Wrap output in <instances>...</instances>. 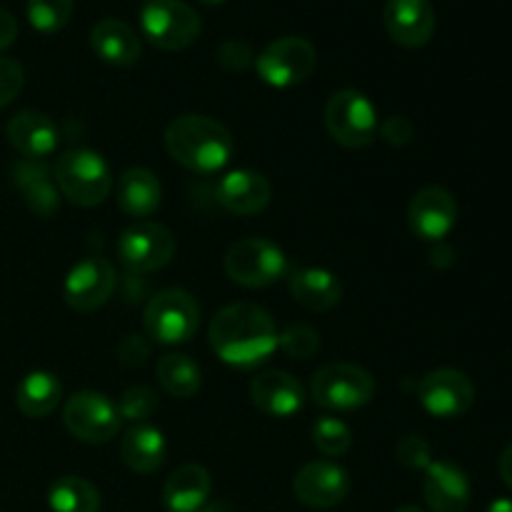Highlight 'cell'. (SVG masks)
Listing matches in <instances>:
<instances>
[{
    "label": "cell",
    "mask_w": 512,
    "mask_h": 512,
    "mask_svg": "<svg viewBox=\"0 0 512 512\" xmlns=\"http://www.w3.org/2000/svg\"><path fill=\"white\" fill-rule=\"evenodd\" d=\"M210 348L233 368H253L278 350V328L268 310L255 303H230L208 328Z\"/></svg>",
    "instance_id": "6da1fadb"
},
{
    "label": "cell",
    "mask_w": 512,
    "mask_h": 512,
    "mask_svg": "<svg viewBox=\"0 0 512 512\" xmlns=\"http://www.w3.org/2000/svg\"><path fill=\"white\" fill-rule=\"evenodd\" d=\"M165 150L183 168L200 175L220 173L235 153L230 130L208 115H180L165 128Z\"/></svg>",
    "instance_id": "7a4b0ae2"
},
{
    "label": "cell",
    "mask_w": 512,
    "mask_h": 512,
    "mask_svg": "<svg viewBox=\"0 0 512 512\" xmlns=\"http://www.w3.org/2000/svg\"><path fill=\"white\" fill-rule=\"evenodd\" d=\"M53 175L60 195L78 208L103 205L115 185L110 165L105 163L103 155L88 148H75L60 155Z\"/></svg>",
    "instance_id": "3957f363"
},
{
    "label": "cell",
    "mask_w": 512,
    "mask_h": 512,
    "mask_svg": "<svg viewBox=\"0 0 512 512\" xmlns=\"http://www.w3.org/2000/svg\"><path fill=\"white\" fill-rule=\"evenodd\" d=\"M310 398L333 413L360 410L375 398V378L355 363H328L310 378Z\"/></svg>",
    "instance_id": "277c9868"
},
{
    "label": "cell",
    "mask_w": 512,
    "mask_h": 512,
    "mask_svg": "<svg viewBox=\"0 0 512 512\" xmlns=\"http://www.w3.org/2000/svg\"><path fill=\"white\" fill-rule=\"evenodd\" d=\"M325 128H328L330 138L343 148H368L378 138V110L370 103L368 95L355 88H343L330 95L328 105H325Z\"/></svg>",
    "instance_id": "5b68a950"
},
{
    "label": "cell",
    "mask_w": 512,
    "mask_h": 512,
    "mask_svg": "<svg viewBox=\"0 0 512 512\" xmlns=\"http://www.w3.org/2000/svg\"><path fill=\"white\" fill-rule=\"evenodd\" d=\"M148 338L160 345L188 343L200 325V308L183 288H165L148 300L143 313Z\"/></svg>",
    "instance_id": "8992f818"
},
{
    "label": "cell",
    "mask_w": 512,
    "mask_h": 512,
    "mask_svg": "<svg viewBox=\"0 0 512 512\" xmlns=\"http://www.w3.org/2000/svg\"><path fill=\"white\" fill-rule=\"evenodd\" d=\"M140 28L150 45L168 53L190 48L203 33L198 10L183 0H148L140 10Z\"/></svg>",
    "instance_id": "52a82bcc"
},
{
    "label": "cell",
    "mask_w": 512,
    "mask_h": 512,
    "mask_svg": "<svg viewBox=\"0 0 512 512\" xmlns=\"http://www.w3.org/2000/svg\"><path fill=\"white\" fill-rule=\"evenodd\" d=\"M315 68H318L315 45L298 35L273 40L255 55V73L265 85L278 90L305 83L315 73Z\"/></svg>",
    "instance_id": "ba28073f"
},
{
    "label": "cell",
    "mask_w": 512,
    "mask_h": 512,
    "mask_svg": "<svg viewBox=\"0 0 512 512\" xmlns=\"http://www.w3.org/2000/svg\"><path fill=\"white\" fill-rule=\"evenodd\" d=\"M223 268L243 288H268L288 273V258L268 238H243L230 245Z\"/></svg>",
    "instance_id": "9c48e42d"
},
{
    "label": "cell",
    "mask_w": 512,
    "mask_h": 512,
    "mask_svg": "<svg viewBox=\"0 0 512 512\" xmlns=\"http://www.w3.org/2000/svg\"><path fill=\"white\" fill-rule=\"evenodd\" d=\"M175 235L155 220H140L125 228L118 238V258L135 275L155 273L175 258Z\"/></svg>",
    "instance_id": "30bf717a"
},
{
    "label": "cell",
    "mask_w": 512,
    "mask_h": 512,
    "mask_svg": "<svg viewBox=\"0 0 512 512\" xmlns=\"http://www.w3.org/2000/svg\"><path fill=\"white\" fill-rule=\"evenodd\" d=\"M120 415L113 400L95 390L70 395L63 408V425L75 440L88 445L110 443L120 433Z\"/></svg>",
    "instance_id": "8fae6325"
},
{
    "label": "cell",
    "mask_w": 512,
    "mask_h": 512,
    "mask_svg": "<svg viewBox=\"0 0 512 512\" xmlns=\"http://www.w3.org/2000/svg\"><path fill=\"white\" fill-rule=\"evenodd\" d=\"M115 285H118V275H115L113 263L100 255H90L68 270L63 298L75 313H93L113 298Z\"/></svg>",
    "instance_id": "7c38bea8"
},
{
    "label": "cell",
    "mask_w": 512,
    "mask_h": 512,
    "mask_svg": "<svg viewBox=\"0 0 512 512\" xmlns=\"http://www.w3.org/2000/svg\"><path fill=\"white\" fill-rule=\"evenodd\" d=\"M418 400L433 418L453 420L468 413L475 403V385L463 370L438 368L418 383Z\"/></svg>",
    "instance_id": "4fadbf2b"
},
{
    "label": "cell",
    "mask_w": 512,
    "mask_h": 512,
    "mask_svg": "<svg viewBox=\"0 0 512 512\" xmlns=\"http://www.w3.org/2000/svg\"><path fill=\"white\" fill-rule=\"evenodd\" d=\"M458 223V200L443 185L418 190L408 205V225L420 240L443 243Z\"/></svg>",
    "instance_id": "5bb4252c"
},
{
    "label": "cell",
    "mask_w": 512,
    "mask_h": 512,
    "mask_svg": "<svg viewBox=\"0 0 512 512\" xmlns=\"http://www.w3.org/2000/svg\"><path fill=\"white\" fill-rule=\"evenodd\" d=\"M293 493L308 508L330 510L348 498L350 478L340 465L330 460H315L295 473Z\"/></svg>",
    "instance_id": "9a60e30c"
},
{
    "label": "cell",
    "mask_w": 512,
    "mask_h": 512,
    "mask_svg": "<svg viewBox=\"0 0 512 512\" xmlns=\"http://www.w3.org/2000/svg\"><path fill=\"white\" fill-rule=\"evenodd\" d=\"M383 23L390 40L400 48L418 50L435 35V10L430 0H388Z\"/></svg>",
    "instance_id": "2e32d148"
},
{
    "label": "cell",
    "mask_w": 512,
    "mask_h": 512,
    "mask_svg": "<svg viewBox=\"0 0 512 512\" xmlns=\"http://www.w3.org/2000/svg\"><path fill=\"white\" fill-rule=\"evenodd\" d=\"M270 198H273V185L258 170H230L215 185V200L220 208L243 218L263 213L270 205Z\"/></svg>",
    "instance_id": "e0dca14e"
},
{
    "label": "cell",
    "mask_w": 512,
    "mask_h": 512,
    "mask_svg": "<svg viewBox=\"0 0 512 512\" xmlns=\"http://www.w3.org/2000/svg\"><path fill=\"white\" fill-rule=\"evenodd\" d=\"M305 388L285 370H263L250 380V400L270 418H293L305 405Z\"/></svg>",
    "instance_id": "ac0fdd59"
},
{
    "label": "cell",
    "mask_w": 512,
    "mask_h": 512,
    "mask_svg": "<svg viewBox=\"0 0 512 512\" xmlns=\"http://www.w3.org/2000/svg\"><path fill=\"white\" fill-rule=\"evenodd\" d=\"M5 138L23 158L43 160L58 148L60 130L50 115L40 110H20L5 125Z\"/></svg>",
    "instance_id": "d6986e66"
},
{
    "label": "cell",
    "mask_w": 512,
    "mask_h": 512,
    "mask_svg": "<svg viewBox=\"0 0 512 512\" xmlns=\"http://www.w3.org/2000/svg\"><path fill=\"white\" fill-rule=\"evenodd\" d=\"M423 498L433 512H465L470 505L468 473L448 460H433L425 468Z\"/></svg>",
    "instance_id": "ffe728a7"
},
{
    "label": "cell",
    "mask_w": 512,
    "mask_h": 512,
    "mask_svg": "<svg viewBox=\"0 0 512 512\" xmlns=\"http://www.w3.org/2000/svg\"><path fill=\"white\" fill-rule=\"evenodd\" d=\"M13 185L23 195L25 205L33 210L38 218H53L60 210V190L55 185V175L43 160L20 158L10 168Z\"/></svg>",
    "instance_id": "44dd1931"
},
{
    "label": "cell",
    "mask_w": 512,
    "mask_h": 512,
    "mask_svg": "<svg viewBox=\"0 0 512 512\" xmlns=\"http://www.w3.org/2000/svg\"><path fill=\"white\" fill-rule=\"evenodd\" d=\"M90 48L103 63L113 68H130L143 55L140 35L118 18H103L90 30Z\"/></svg>",
    "instance_id": "7402d4cb"
},
{
    "label": "cell",
    "mask_w": 512,
    "mask_h": 512,
    "mask_svg": "<svg viewBox=\"0 0 512 512\" xmlns=\"http://www.w3.org/2000/svg\"><path fill=\"white\" fill-rule=\"evenodd\" d=\"M213 478L203 465H180L163 485V503L168 512H198L208 505Z\"/></svg>",
    "instance_id": "603a6c76"
},
{
    "label": "cell",
    "mask_w": 512,
    "mask_h": 512,
    "mask_svg": "<svg viewBox=\"0 0 512 512\" xmlns=\"http://www.w3.org/2000/svg\"><path fill=\"white\" fill-rule=\"evenodd\" d=\"M288 290L295 303L313 313H328L343 298V285L325 268H295L288 275Z\"/></svg>",
    "instance_id": "cb8c5ba5"
},
{
    "label": "cell",
    "mask_w": 512,
    "mask_h": 512,
    "mask_svg": "<svg viewBox=\"0 0 512 512\" xmlns=\"http://www.w3.org/2000/svg\"><path fill=\"white\" fill-rule=\"evenodd\" d=\"M115 200L130 218H150L160 208L163 185L148 168H128L115 183Z\"/></svg>",
    "instance_id": "d4e9b609"
},
{
    "label": "cell",
    "mask_w": 512,
    "mask_h": 512,
    "mask_svg": "<svg viewBox=\"0 0 512 512\" xmlns=\"http://www.w3.org/2000/svg\"><path fill=\"white\" fill-rule=\"evenodd\" d=\"M165 455H168L165 435L153 425H133L120 440V458L128 465V470L138 475H150L163 468Z\"/></svg>",
    "instance_id": "484cf974"
},
{
    "label": "cell",
    "mask_w": 512,
    "mask_h": 512,
    "mask_svg": "<svg viewBox=\"0 0 512 512\" xmlns=\"http://www.w3.org/2000/svg\"><path fill=\"white\" fill-rule=\"evenodd\" d=\"M63 400V385L48 370L28 373L15 388V405L25 418H48Z\"/></svg>",
    "instance_id": "4316f807"
},
{
    "label": "cell",
    "mask_w": 512,
    "mask_h": 512,
    "mask_svg": "<svg viewBox=\"0 0 512 512\" xmlns=\"http://www.w3.org/2000/svg\"><path fill=\"white\" fill-rule=\"evenodd\" d=\"M155 375H158V383L170 398L188 400L195 398L203 385V370L195 360H190L183 353H168L158 360L155 365Z\"/></svg>",
    "instance_id": "83f0119b"
},
{
    "label": "cell",
    "mask_w": 512,
    "mask_h": 512,
    "mask_svg": "<svg viewBox=\"0 0 512 512\" xmlns=\"http://www.w3.org/2000/svg\"><path fill=\"white\" fill-rule=\"evenodd\" d=\"M48 505L53 512H100V493L90 480L63 475L50 485Z\"/></svg>",
    "instance_id": "f1b7e54d"
},
{
    "label": "cell",
    "mask_w": 512,
    "mask_h": 512,
    "mask_svg": "<svg viewBox=\"0 0 512 512\" xmlns=\"http://www.w3.org/2000/svg\"><path fill=\"white\" fill-rule=\"evenodd\" d=\"M313 445L328 458H340L353 445V430L335 415H323L313 423Z\"/></svg>",
    "instance_id": "f546056e"
},
{
    "label": "cell",
    "mask_w": 512,
    "mask_h": 512,
    "mask_svg": "<svg viewBox=\"0 0 512 512\" xmlns=\"http://www.w3.org/2000/svg\"><path fill=\"white\" fill-rule=\"evenodd\" d=\"M73 5L75 0H28V23L38 33H60L73 15Z\"/></svg>",
    "instance_id": "4dcf8cb0"
},
{
    "label": "cell",
    "mask_w": 512,
    "mask_h": 512,
    "mask_svg": "<svg viewBox=\"0 0 512 512\" xmlns=\"http://www.w3.org/2000/svg\"><path fill=\"white\" fill-rule=\"evenodd\" d=\"M278 348L293 360H308L320 350L318 330L305 323L288 325L283 333H278Z\"/></svg>",
    "instance_id": "1f68e13d"
},
{
    "label": "cell",
    "mask_w": 512,
    "mask_h": 512,
    "mask_svg": "<svg viewBox=\"0 0 512 512\" xmlns=\"http://www.w3.org/2000/svg\"><path fill=\"white\" fill-rule=\"evenodd\" d=\"M115 408H118L120 420H128V423H143V420H148L150 415L158 410V395H155L153 388L133 385V388H128L123 395H120Z\"/></svg>",
    "instance_id": "d6a6232c"
},
{
    "label": "cell",
    "mask_w": 512,
    "mask_h": 512,
    "mask_svg": "<svg viewBox=\"0 0 512 512\" xmlns=\"http://www.w3.org/2000/svg\"><path fill=\"white\" fill-rule=\"evenodd\" d=\"M395 458L408 470H425L433 463L430 445L423 435H405V438H400L398 445H395Z\"/></svg>",
    "instance_id": "836d02e7"
},
{
    "label": "cell",
    "mask_w": 512,
    "mask_h": 512,
    "mask_svg": "<svg viewBox=\"0 0 512 512\" xmlns=\"http://www.w3.org/2000/svg\"><path fill=\"white\" fill-rule=\"evenodd\" d=\"M215 58L230 73H245V70L255 65L253 50L243 40H225V43H220L218 50H215Z\"/></svg>",
    "instance_id": "e575fe53"
},
{
    "label": "cell",
    "mask_w": 512,
    "mask_h": 512,
    "mask_svg": "<svg viewBox=\"0 0 512 512\" xmlns=\"http://www.w3.org/2000/svg\"><path fill=\"white\" fill-rule=\"evenodd\" d=\"M25 85L23 65L13 58H0V110L8 108Z\"/></svg>",
    "instance_id": "d590c367"
},
{
    "label": "cell",
    "mask_w": 512,
    "mask_h": 512,
    "mask_svg": "<svg viewBox=\"0 0 512 512\" xmlns=\"http://www.w3.org/2000/svg\"><path fill=\"white\" fill-rule=\"evenodd\" d=\"M150 345L143 335H125L118 345V358L120 363L128 365V368H140V365L148 360Z\"/></svg>",
    "instance_id": "8d00e7d4"
},
{
    "label": "cell",
    "mask_w": 512,
    "mask_h": 512,
    "mask_svg": "<svg viewBox=\"0 0 512 512\" xmlns=\"http://www.w3.org/2000/svg\"><path fill=\"white\" fill-rule=\"evenodd\" d=\"M413 133H415L413 123H410L408 118H403V115L388 118L378 130L380 138H383L388 145H393V148H403V145H408L410 140H413Z\"/></svg>",
    "instance_id": "74e56055"
},
{
    "label": "cell",
    "mask_w": 512,
    "mask_h": 512,
    "mask_svg": "<svg viewBox=\"0 0 512 512\" xmlns=\"http://www.w3.org/2000/svg\"><path fill=\"white\" fill-rule=\"evenodd\" d=\"M15 38H18V20H15L13 13L0 8V50L10 48Z\"/></svg>",
    "instance_id": "f35d334b"
},
{
    "label": "cell",
    "mask_w": 512,
    "mask_h": 512,
    "mask_svg": "<svg viewBox=\"0 0 512 512\" xmlns=\"http://www.w3.org/2000/svg\"><path fill=\"white\" fill-rule=\"evenodd\" d=\"M498 470H500V478H503V483L512 490V445H508V448L503 450V455H500Z\"/></svg>",
    "instance_id": "ab89813d"
},
{
    "label": "cell",
    "mask_w": 512,
    "mask_h": 512,
    "mask_svg": "<svg viewBox=\"0 0 512 512\" xmlns=\"http://www.w3.org/2000/svg\"><path fill=\"white\" fill-rule=\"evenodd\" d=\"M485 512H512V500H508V498L495 500V503H490V508Z\"/></svg>",
    "instance_id": "60d3db41"
},
{
    "label": "cell",
    "mask_w": 512,
    "mask_h": 512,
    "mask_svg": "<svg viewBox=\"0 0 512 512\" xmlns=\"http://www.w3.org/2000/svg\"><path fill=\"white\" fill-rule=\"evenodd\" d=\"M198 512H228V510H225V505L215 503V505H203Z\"/></svg>",
    "instance_id": "b9f144b4"
},
{
    "label": "cell",
    "mask_w": 512,
    "mask_h": 512,
    "mask_svg": "<svg viewBox=\"0 0 512 512\" xmlns=\"http://www.w3.org/2000/svg\"><path fill=\"white\" fill-rule=\"evenodd\" d=\"M395 512H425V510L418 508V505H403V508H398Z\"/></svg>",
    "instance_id": "7bdbcfd3"
},
{
    "label": "cell",
    "mask_w": 512,
    "mask_h": 512,
    "mask_svg": "<svg viewBox=\"0 0 512 512\" xmlns=\"http://www.w3.org/2000/svg\"><path fill=\"white\" fill-rule=\"evenodd\" d=\"M198 3H203V5H220V3H225V0H198Z\"/></svg>",
    "instance_id": "ee69618b"
}]
</instances>
